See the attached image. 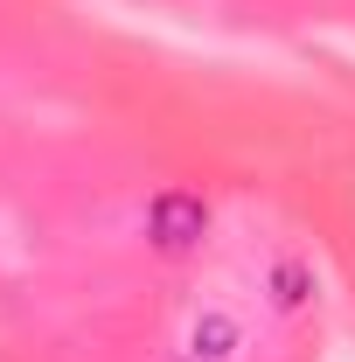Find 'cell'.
Listing matches in <instances>:
<instances>
[{"instance_id": "1", "label": "cell", "mask_w": 355, "mask_h": 362, "mask_svg": "<svg viewBox=\"0 0 355 362\" xmlns=\"http://www.w3.org/2000/svg\"><path fill=\"white\" fill-rule=\"evenodd\" d=\"M146 237H153L161 251H195V244L209 237V202L188 195V188H161V195L146 202Z\"/></svg>"}]
</instances>
